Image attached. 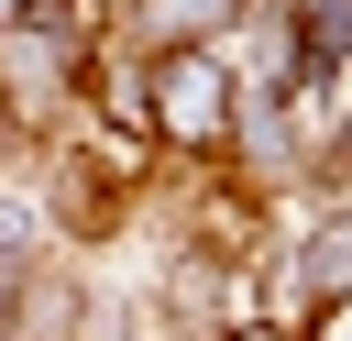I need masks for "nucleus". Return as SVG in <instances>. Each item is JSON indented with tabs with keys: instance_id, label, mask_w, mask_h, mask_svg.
I'll return each mask as SVG.
<instances>
[{
	"instance_id": "obj_1",
	"label": "nucleus",
	"mask_w": 352,
	"mask_h": 341,
	"mask_svg": "<svg viewBox=\"0 0 352 341\" xmlns=\"http://www.w3.org/2000/svg\"><path fill=\"white\" fill-rule=\"evenodd\" d=\"M143 66H154V154L220 176V165H231V121H242L231 55L209 44V55H143Z\"/></svg>"
},
{
	"instance_id": "obj_2",
	"label": "nucleus",
	"mask_w": 352,
	"mask_h": 341,
	"mask_svg": "<svg viewBox=\"0 0 352 341\" xmlns=\"http://www.w3.org/2000/svg\"><path fill=\"white\" fill-rule=\"evenodd\" d=\"M286 11V33H297V66L330 88V77H352V0H275Z\"/></svg>"
},
{
	"instance_id": "obj_3",
	"label": "nucleus",
	"mask_w": 352,
	"mask_h": 341,
	"mask_svg": "<svg viewBox=\"0 0 352 341\" xmlns=\"http://www.w3.org/2000/svg\"><path fill=\"white\" fill-rule=\"evenodd\" d=\"M220 341H297V330H275V319H242V330H220Z\"/></svg>"
}]
</instances>
